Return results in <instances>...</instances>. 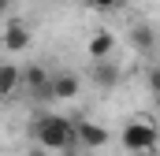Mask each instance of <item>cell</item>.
<instances>
[{
	"label": "cell",
	"instance_id": "cell-1",
	"mask_svg": "<svg viewBox=\"0 0 160 156\" xmlns=\"http://www.w3.org/2000/svg\"><path fill=\"white\" fill-rule=\"evenodd\" d=\"M34 138H38V149H45V153H63L78 141L75 123L67 115H56V112H45L34 119Z\"/></svg>",
	"mask_w": 160,
	"mask_h": 156
},
{
	"label": "cell",
	"instance_id": "cell-2",
	"mask_svg": "<svg viewBox=\"0 0 160 156\" xmlns=\"http://www.w3.org/2000/svg\"><path fill=\"white\" fill-rule=\"evenodd\" d=\"M119 141H123V149H127V153L145 156V153H153V149L160 145V130H157V123H153V119L134 115V119H127V123H123Z\"/></svg>",
	"mask_w": 160,
	"mask_h": 156
},
{
	"label": "cell",
	"instance_id": "cell-3",
	"mask_svg": "<svg viewBox=\"0 0 160 156\" xmlns=\"http://www.w3.org/2000/svg\"><path fill=\"white\" fill-rule=\"evenodd\" d=\"M75 138H78V145H86V149H104L108 145V130L101 123H89V119H78L75 123Z\"/></svg>",
	"mask_w": 160,
	"mask_h": 156
},
{
	"label": "cell",
	"instance_id": "cell-4",
	"mask_svg": "<svg viewBox=\"0 0 160 156\" xmlns=\"http://www.w3.org/2000/svg\"><path fill=\"white\" fill-rule=\"evenodd\" d=\"M22 85H26L34 97L52 100V75H48L45 67H26V71H22Z\"/></svg>",
	"mask_w": 160,
	"mask_h": 156
},
{
	"label": "cell",
	"instance_id": "cell-5",
	"mask_svg": "<svg viewBox=\"0 0 160 156\" xmlns=\"http://www.w3.org/2000/svg\"><path fill=\"white\" fill-rule=\"evenodd\" d=\"M82 89L78 75H71V71H63V75H52V100H75Z\"/></svg>",
	"mask_w": 160,
	"mask_h": 156
},
{
	"label": "cell",
	"instance_id": "cell-6",
	"mask_svg": "<svg viewBox=\"0 0 160 156\" xmlns=\"http://www.w3.org/2000/svg\"><path fill=\"white\" fill-rule=\"evenodd\" d=\"M112 48H116V34H108V30H97L89 37V45H86V52L93 56V63H104L112 56Z\"/></svg>",
	"mask_w": 160,
	"mask_h": 156
},
{
	"label": "cell",
	"instance_id": "cell-7",
	"mask_svg": "<svg viewBox=\"0 0 160 156\" xmlns=\"http://www.w3.org/2000/svg\"><path fill=\"white\" fill-rule=\"evenodd\" d=\"M130 48L134 52H153L157 48V30L149 22H134L130 26Z\"/></svg>",
	"mask_w": 160,
	"mask_h": 156
},
{
	"label": "cell",
	"instance_id": "cell-8",
	"mask_svg": "<svg viewBox=\"0 0 160 156\" xmlns=\"http://www.w3.org/2000/svg\"><path fill=\"white\" fill-rule=\"evenodd\" d=\"M4 48H11V52H22V48H30V30L22 26V22H8L4 26Z\"/></svg>",
	"mask_w": 160,
	"mask_h": 156
},
{
	"label": "cell",
	"instance_id": "cell-9",
	"mask_svg": "<svg viewBox=\"0 0 160 156\" xmlns=\"http://www.w3.org/2000/svg\"><path fill=\"white\" fill-rule=\"evenodd\" d=\"M22 85V71L15 63H0V97H11Z\"/></svg>",
	"mask_w": 160,
	"mask_h": 156
},
{
	"label": "cell",
	"instance_id": "cell-10",
	"mask_svg": "<svg viewBox=\"0 0 160 156\" xmlns=\"http://www.w3.org/2000/svg\"><path fill=\"white\" fill-rule=\"evenodd\" d=\"M116 78H119V71H116L108 60L93 67V82H97V85H104V89H112V85H116Z\"/></svg>",
	"mask_w": 160,
	"mask_h": 156
},
{
	"label": "cell",
	"instance_id": "cell-11",
	"mask_svg": "<svg viewBox=\"0 0 160 156\" xmlns=\"http://www.w3.org/2000/svg\"><path fill=\"white\" fill-rule=\"evenodd\" d=\"M123 0H89V7H97V11H116Z\"/></svg>",
	"mask_w": 160,
	"mask_h": 156
},
{
	"label": "cell",
	"instance_id": "cell-12",
	"mask_svg": "<svg viewBox=\"0 0 160 156\" xmlns=\"http://www.w3.org/2000/svg\"><path fill=\"white\" fill-rule=\"evenodd\" d=\"M8 11H11V0H0V19H4Z\"/></svg>",
	"mask_w": 160,
	"mask_h": 156
},
{
	"label": "cell",
	"instance_id": "cell-13",
	"mask_svg": "<svg viewBox=\"0 0 160 156\" xmlns=\"http://www.w3.org/2000/svg\"><path fill=\"white\" fill-rule=\"evenodd\" d=\"M26 156H52V153H45V149H34V153H26Z\"/></svg>",
	"mask_w": 160,
	"mask_h": 156
}]
</instances>
